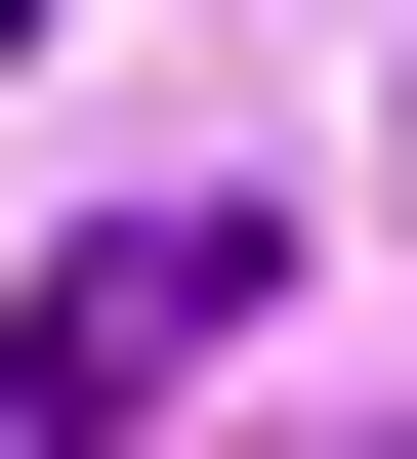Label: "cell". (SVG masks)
I'll return each instance as SVG.
<instances>
[{"label": "cell", "instance_id": "1", "mask_svg": "<svg viewBox=\"0 0 417 459\" xmlns=\"http://www.w3.org/2000/svg\"><path fill=\"white\" fill-rule=\"evenodd\" d=\"M209 334H250V209H42V292H0V418H42V459H126Z\"/></svg>", "mask_w": 417, "mask_h": 459}, {"label": "cell", "instance_id": "2", "mask_svg": "<svg viewBox=\"0 0 417 459\" xmlns=\"http://www.w3.org/2000/svg\"><path fill=\"white\" fill-rule=\"evenodd\" d=\"M0 42H42V0H0Z\"/></svg>", "mask_w": 417, "mask_h": 459}]
</instances>
